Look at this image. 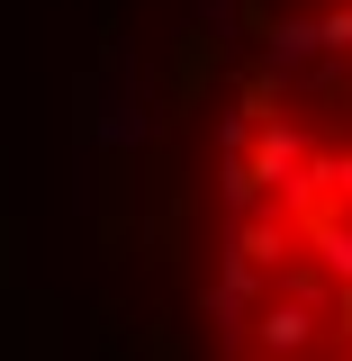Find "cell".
Returning <instances> with one entry per match:
<instances>
[{
  "label": "cell",
  "mask_w": 352,
  "mask_h": 361,
  "mask_svg": "<svg viewBox=\"0 0 352 361\" xmlns=\"http://www.w3.org/2000/svg\"><path fill=\"white\" fill-rule=\"evenodd\" d=\"M199 307L235 353L352 361V0L253 37L208 127Z\"/></svg>",
  "instance_id": "1"
}]
</instances>
